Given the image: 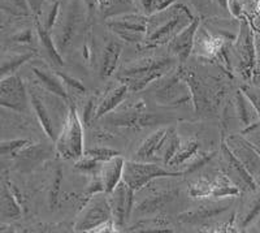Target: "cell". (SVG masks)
<instances>
[{"label": "cell", "mask_w": 260, "mask_h": 233, "mask_svg": "<svg viewBox=\"0 0 260 233\" xmlns=\"http://www.w3.org/2000/svg\"><path fill=\"white\" fill-rule=\"evenodd\" d=\"M195 16L189 7L182 3H175L167 8L161 9L148 16L147 36H146L143 47H159L162 44H168L172 39L189 26Z\"/></svg>", "instance_id": "obj_1"}, {"label": "cell", "mask_w": 260, "mask_h": 233, "mask_svg": "<svg viewBox=\"0 0 260 233\" xmlns=\"http://www.w3.org/2000/svg\"><path fill=\"white\" fill-rule=\"evenodd\" d=\"M27 88H29L31 108L38 119L39 124L43 128L48 138L55 142L71 108V106H68L65 102L67 98L48 92L37 82H32Z\"/></svg>", "instance_id": "obj_2"}, {"label": "cell", "mask_w": 260, "mask_h": 233, "mask_svg": "<svg viewBox=\"0 0 260 233\" xmlns=\"http://www.w3.org/2000/svg\"><path fill=\"white\" fill-rule=\"evenodd\" d=\"M177 62L171 53L167 56L141 57L125 64L116 77L126 83L130 92L137 93L172 73L176 69Z\"/></svg>", "instance_id": "obj_3"}, {"label": "cell", "mask_w": 260, "mask_h": 233, "mask_svg": "<svg viewBox=\"0 0 260 233\" xmlns=\"http://www.w3.org/2000/svg\"><path fill=\"white\" fill-rule=\"evenodd\" d=\"M83 121L77 108L71 106L67 119L62 124L59 136L55 141L56 153L64 159L77 160L85 153V136Z\"/></svg>", "instance_id": "obj_4"}, {"label": "cell", "mask_w": 260, "mask_h": 233, "mask_svg": "<svg viewBox=\"0 0 260 233\" xmlns=\"http://www.w3.org/2000/svg\"><path fill=\"white\" fill-rule=\"evenodd\" d=\"M155 82H157L154 88L155 101L160 106L178 107L186 104L194 106L191 88L182 69L173 71Z\"/></svg>", "instance_id": "obj_5"}, {"label": "cell", "mask_w": 260, "mask_h": 233, "mask_svg": "<svg viewBox=\"0 0 260 233\" xmlns=\"http://www.w3.org/2000/svg\"><path fill=\"white\" fill-rule=\"evenodd\" d=\"M232 55L236 62L238 73L250 81L252 80L255 65H256V43L254 33L246 18H241L240 30L237 38L232 43Z\"/></svg>", "instance_id": "obj_6"}, {"label": "cell", "mask_w": 260, "mask_h": 233, "mask_svg": "<svg viewBox=\"0 0 260 233\" xmlns=\"http://www.w3.org/2000/svg\"><path fill=\"white\" fill-rule=\"evenodd\" d=\"M148 16L134 11L107 18L106 25L120 41L142 46L147 36Z\"/></svg>", "instance_id": "obj_7"}, {"label": "cell", "mask_w": 260, "mask_h": 233, "mask_svg": "<svg viewBox=\"0 0 260 233\" xmlns=\"http://www.w3.org/2000/svg\"><path fill=\"white\" fill-rule=\"evenodd\" d=\"M173 176H182V173L162 168L154 162H142V160L134 159L125 162L122 180L137 193L142 190L145 186H147L151 181L160 179V177Z\"/></svg>", "instance_id": "obj_8"}, {"label": "cell", "mask_w": 260, "mask_h": 233, "mask_svg": "<svg viewBox=\"0 0 260 233\" xmlns=\"http://www.w3.org/2000/svg\"><path fill=\"white\" fill-rule=\"evenodd\" d=\"M0 106L16 113H29L32 109L29 88L17 73L2 77Z\"/></svg>", "instance_id": "obj_9"}, {"label": "cell", "mask_w": 260, "mask_h": 233, "mask_svg": "<svg viewBox=\"0 0 260 233\" xmlns=\"http://www.w3.org/2000/svg\"><path fill=\"white\" fill-rule=\"evenodd\" d=\"M104 120L115 127L121 128H143L157 123L154 115L147 112L145 102H122L112 112L104 116Z\"/></svg>", "instance_id": "obj_10"}, {"label": "cell", "mask_w": 260, "mask_h": 233, "mask_svg": "<svg viewBox=\"0 0 260 233\" xmlns=\"http://www.w3.org/2000/svg\"><path fill=\"white\" fill-rule=\"evenodd\" d=\"M112 219L108 194L98 193L91 197L87 205L82 209L78 215L77 221L74 223L73 230L76 232H94L98 227H101L106 221Z\"/></svg>", "instance_id": "obj_11"}, {"label": "cell", "mask_w": 260, "mask_h": 233, "mask_svg": "<svg viewBox=\"0 0 260 233\" xmlns=\"http://www.w3.org/2000/svg\"><path fill=\"white\" fill-rule=\"evenodd\" d=\"M189 193L194 198H225L237 197L242 192L234 185L233 181L221 169V171L216 172L212 179H207L203 176L199 177L194 184H191Z\"/></svg>", "instance_id": "obj_12"}, {"label": "cell", "mask_w": 260, "mask_h": 233, "mask_svg": "<svg viewBox=\"0 0 260 233\" xmlns=\"http://www.w3.org/2000/svg\"><path fill=\"white\" fill-rule=\"evenodd\" d=\"M107 194H108V201L112 210V219L120 230L121 228L126 227L132 213L134 211L136 192L122 180L112 192Z\"/></svg>", "instance_id": "obj_13"}, {"label": "cell", "mask_w": 260, "mask_h": 233, "mask_svg": "<svg viewBox=\"0 0 260 233\" xmlns=\"http://www.w3.org/2000/svg\"><path fill=\"white\" fill-rule=\"evenodd\" d=\"M221 157L224 169L222 171L228 174V177L234 183L242 193H248L257 189L256 180L251 176V173L246 169L245 165L238 160V158L228 148L226 143L222 141L221 143Z\"/></svg>", "instance_id": "obj_14"}, {"label": "cell", "mask_w": 260, "mask_h": 233, "mask_svg": "<svg viewBox=\"0 0 260 233\" xmlns=\"http://www.w3.org/2000/svg\"><path fill=\"white\" fill-rule=\"evenodd\" d=\"M225 143L232 153L238 158L241 163L246 167L251 176L256 180L260 177V155L250 142L245 138L242 133L238 134H229L225 138Z\"/></svg>", "instance_id": "obj_15"}, {"label": "cell", "mask_w": 260, "mask_h": 233, "mask_svg": "<svg viewBox=\"0 0 260 233\" xmlns=\"http://www.w3.org/2000/svg\"><path fill=\"white\" fill-rule=\"evenodd\" d=\"M199 27H201V20L197 17L189 26L178 33L177 36L167 44L169 53L172 56H175L181 64L186 63L191 52L194 51L195 38H197V33H198Z\"/></svg>", "instance_id": "obj_16"}, {"label": "cell", "mask_w": 260, "mask_h": 233, "mask_svg": "<svg viewBox=\"0 0 260 233\" xmlns=\"http://www.w3.org/2000/svg\"><path fill=\"white\" fill-rule=\"evenodd\" d=\"M29 68L31 69L32 74L36 77V81L38 85H41L42 88L48 90V92L53 93V94H57L62 98H67L68 99V92H67V88L62 83L61 78L59 77L57 72L52 71L50 68V65H47L46 63L41 62V60L31 59L29 63Z\"/></svg>", "instance_id": "obj_17"}, {"label": "cell", "mask_w": 260, "mask_h": 233, "mask_svg": "<svg viewBox=\"0 0 260 233\" xmlns=\"http://www.w3.org/2000/svg\"><path fill=\"white\" fill-rule=\"evenodd\" d=\"M171 128H160L154 133H151L136 150L134 159L142 162H154L155 159H160V154L168 138Z\"/></svg>", "instance_id": "obj_18"}, {"label": "cell", "mask_w": 260, "mask_h": 233, "mask_svg": "<svg viewBox=\"0 0 260 233\" xmlns=\"http://www.w3.org/2000/svg\"><path fill=\"white\" fill-rule=\"evenodd\" d=\"M129 88L125 82L117 80L116 82L111 83L108 88L106 89L103 97L99 99V104H98L96 115H95V120L96 119H103L104 116L112 112L113 109L117 108L122 102L125 101L127 93H129Z\"/></svg>", "instance_id": "obj_19"}, {"label": "cell", "mask_w": 260, "mask_h": 233, "mask_svg": "<svg viewBox=\"0 0 260 233\" xmlns=\"http://www.w3.org/2000/svg\"><path fill=\"white\" fill-rule=\"evenodd\" d=\"M21 215H22V210L16 197V193L13 192L12 185L7 180H3L0 189V218L3 223H6L18 219Z\"/></svg>", "instance_id": "obj_20"}, {"label": "cell", "mask_w": 260, "mask_h": 233, "mask_svg": "<svg viewBox=\"0 0 260 233\" xmlns=\"http://www.w3.org/2000/svg\"><path fill=\"white\" fill-rule=\"evenodd\" d=\"M124 159L120 155L113 157L106 160L101 164L99 168V176L104 185L106 193H111L116 186L122 181V173H124Z\"/></svg>", "instance_id": "obj_21"}, {"label": "cell", "mask_w": 260, "mask_h": 233, "mask_svg": "<svg viewBox=\"0 0 260 233\" xmlns=\"http://www.w3.org/2000/svg\"><path fill=\"white\" fill-rule=\"evenodd\" d=\"M234 112H236L237 119L240 121L242 130L246 128H250L255 124H259L260 119L257 115L256 109H255L254 104L248 99L247 95L243 93L242 89H240L238 92L234 94Z\"/></svg>", "instance_id": "obj_22"}, {"label": "cell", "mask_w": 260, "mask_h": 233, "mask_svg": "<svg viewBox=\"0 0 260 233\" xmlns=\"http://www.w3.org/2000/svg\"><path fill=\"white\" fill-rule=\"evenodd\" d=\"M122 50H124V46L121 42L116 41V39H111L107 42L103 52H102L101 69H99L102 78H108L115 73L120 59H121Z\"/></svg>", "instance_id": "obj_23"}, {"label": "cell", "mask_w": 260, "mask_h": 233, "mask_svg": "<svg viewBox=\"0 0 260 233\" xmlns=\"http://www.w3.org/2000/svg\"><path fill=\"white\" fill-rule=\"evenodd\" d=\"M260 219V188L251 190L250 197L242 203V210L238 214V227L245 229Z\"/></svg>", "instance_id": "obj_24"}, {"label": "cell", "mask_w": 260, "mask_h": 233, "mask_svg": "<svg viewBox=\"0 0 260 233\" xmlns=\"http://www.w3.org/2000/svg\"><path fill=\"white\" fill-rule=\"evenodd\" d=\"M36 32L37 37L39 39V43L43 47L45 52L47 53V56L50 57L51 62L56 65V67H62L64 65V59H62L61 52L57 48L56 42L52 38V34H51L50 30L45 26V24H42L41 21H37Z\"/></svg>", "instance_id": "obj_25"}, {"label": "cell", "mask_w": 260, "mask_h": 233, "mask_svg": "<svg viewBox=\"0 0 260 233\" xmlns=\"http://www.w3.org/2000/svg\"><path fill=\"white\" fill-rule=\"evenodd\" d=\"M176 197V192L172 189L168 190H152L150 195H147L145 201L139 202L137 206H134V211H138L141 214L155 213L162 206L168 205L169 202Z\"/></svg>", "instance_id": "obj_26"}, {"label": "cell", "mask_w": 260, "mask_h": 233, "mask_svg": "<svg viewBox=\"0 0 260 233\" xmlns=\"http://www.w3.org/2000/svg\"><path fill=\"white\" fill-rule=\"evenodd\" d=\"M37 56V52L34 50H24L11 51L8 53H4L3 60H2V77L16 74L20 67L27 64L31 59Z\"/></svg>", "instance_id": "obj_27"}, {"label": "cell", "mask_w": 260, "mask_h": 233, "mask_svg": "<svg viewBox=\"0 0 260 233\" xmlns=\"http://www.w3.org/2000/svg\"><path fill=\"white\" fill-rule=\"evenodd\" d=\"M199 151V142L198 139L194 137H189V138H181L180 146H178L177 151L173 155L172 160L169 162L168 167L176 168V167H182L185 163L189 159H191L195 154Z\"/></svg>", "instance_id": "obj_28"}, {"label": "cell", "mask_w": 260, "mask_h": 233, "mask_svg": "<svg viewBox=\"0 0 260 233\" xmlns=\"http://www.w3.org/2000/svg\"><path fill=\"white\" fill-rule=\"evenodd\" d=\"M98 11L104 18L113 17L125 12H132L134 9L133 0H96Z\"/></svg>", "instance_id": "obj_29"}, {"label": "cell", "mask_w": 260, "mask_h": 233, "mask_svg": "<svg viewBox=\"0 0 260 233\" xmlns=\"http://www.w3.org/2000/svg\"><path fill=\"white\" fill-rule=\"evenodd\" d=\"M228 205H222V206H219V205H210V206H201L197 210H192L190 213H185L180 216L181 221H186V223H190V221H195L198 219H206V218H212V216L217 215V214L222 213L228 209Z\"/></svg>", "instance_id": "obj_30"}, {"label": "cell", "mask_w": 260, "mask_h": 233, "mask_svg": "<svg viewBox=\"0 0 260 233\" xmlns=\"http://www.w3.org/2000/svg\"><path fill=\"white\" fill-rule=\"evenodd\" d=\"M31 143L30 139L26 138H13V139H3L0 143V151H2V157L8 158V159H16L21 151L26 149Z\"/></svg>", "instance_id": "obj_31"}, {"label": "cell", "mask_w": 260, "mask_h": 233, "mask_svg": "<svg viewBox=\"0 0 260 233\" xmlns=\"http://www.w3.org/2000/svg\"><path fill=\"white\" fill-rule=\"evenodd\" d=\"M2 9L16 17H30L32 11L27 0H2Z\"/></svg>", "instance_id": "obj_32"}, {"label": "cell", "mask_w": 260, "mask_h": 233, "mask_svg": "<svg viewBox=\"0 0 260 233\" xmlns=\"http://www.w3.org/2000/svg\"><path fill=\"white\" fill-rule=\"evenodd\" d=\"M142 13L150 16L155 12H159L161 9L177 3L178 0H136Z\"/></svg>", "instance_id": "obj_33"}, {"label": "cell", "mask_w": 260, "mask_h": 233, "mask_svg": "<svg viewBox=\"0 0 260 233\" xmlns=\"http://www.w3.org/2000/svg\"><path fill=\"white\" fill-rule=\"evenodd\" d=\"M213 157H215V153H204V151L199 150L198 153L195 154L194 157L191 158V159H189L185 164L182 165L183 169L181 172H182V174L191 173V172L201 168L202 165H204L206 163L210 162Z\"/></svg>", "instance_id": "obj_34"}, {"label": "cell", "mask_w": 260, "mask_h": 233, "mask_svg": "<svg viewBox=\"0 0 260 233\" xmlns=\"http://www.w3.org/2000/svg\"><path fill=\"white\" fill-rule=\"evenodd\" d=\"M129 230H171L168 228V223L161 220L160 218H150L146 220H139L137 224L130 228Z\"/></svg>", "instance_id": "obj_35"}, {"label": "cell", "mask_w": 260, "mask_h": 233, "mask_svg": "<svg viewBox=\"0 0 260 233\" xmlns=\"http://www.w3.org/2000/svg\"><path fill=\"white\" fill-rule=\"evenodd\" d=\"M85 154H87L89 157L94 158L95 160H98V162H106V160L111 159V158L113 157H117V155H120V153L116 150H113V149H110L107 148V146H104V148H94V149H89V150H85Z\"/></svg>", "instance_id": "obj_36"}, {"label": "cell", "mask_w": 260, "mask_h": 233, "mask_svg": "<svg viewBox=\"0 0 260 233\" xmlns=\"http://www.w3.org/2000/svg\"><path fill=\"white\" fill-rule=\"evenodd\" d=\"M241 133H242L243 136H245V138L251 143L252 148H254L260 155V123L259 124H255L252 125V127L241 130Z\"/></svg>", "instance_id": "obj_37"}, {"label": "cell", "mask_w": 260, "mask_h": 233, "mask_svg": "<svg viewBox=\"0 0 260 233\" xmlns=\"http://www.w3.org/2000/svg\"><path fill=\"white\" fill-rule=\"evenodd\" d=\"M57 74H59V77L61 78L62 83L65 85V88H67V90H73L76 94H83V93L86 92L85 86L81 83L80 80H77V78H74V77L69 76V74L67 73H61V72H57Z\"/></svg>", "instance_id": "obj_38"}, {"label": "cell", "mask_w": 260, "mask_h": 233, "mask_svg": "<svg viewBox=\"0 0 260 233\" xmlns=\"http://www.w3.org/2000/svg\"><path fill=\"white\" fill-rule=\"evenodd\" d=\"M241 89H242L243 93L247 95L248 99L251 101V103L254 104L255 109H256V112L260 119V86L254 83V85H243Z\"/></svg>", "instance_id": "obj_39"}, {"label": "cell", "mask_w": 260, "mask_h": 233, "mask_svg": "<svg viewBox=\"0 0 260 233\" xmlns=\"http://www.w3.org/2000/svg\"><path fill=\"white\" fill-rule=\"evenodd\" d=\"M61 179H62V172L61 168H57L56 172H55V180L52 181V189H51L50 193V205L51 207L55 206L57 201V195H59L60 192V184H61Z\"/></svg>", "instance_id": "obj_40"}, {"label": "cell", "mask_w": 260, "mask_h": 233, "mask_svg": "<svg viewBox=\"0 0 260 233\" xmlns=\"http://www.w3.org/2000/svg\"><path fill=\"white\" fill-rule=\"evenodd\" d=\"M32 36L31 29H25L22 32H18L16 33L15 36H12V42L16 44H21V46H25V44H30L32 43Z\"/></svg>", "instance_id": "obj_41"}, {"label": "cell", "mask_w": 260, "mask_h": 233, "mask_svg": "<svg viewBox=\"0 0 260 233\" xmlns=\"http://www.w3.org/2000/svg\"><path fill=\"white\" fill-rule=\"evenodd\" d=\"M228 9L233 17H242V4H241L240 0H228Z\"/></svg>", "instance_id": "obj_42"}, {"label": "cell", "mask_w": 260, "mask_h": 233, "mask_svg": "<svg viewBox=\"0 0 260 233\" xmlns=\"http://www.w3.org/2000/svg\"><path fill=\"white\" fill-rule=\"evenodd\" d=\"M252 82L260 86V43L256 44V65H255L254 74H252Z\"/></svg>", "instance_id": "obj_43"}, {"label": "cell", "mask_w": 260, "mask_h": 233, "mask_svg": "<svg viewBox=\"0 0 260 233\" xmlns=\"http://www.w3.org/2000/svg\"><path fill=\"white\" fill-rule=\"evenodd\" d=\"M30 4V8L32 11V15H41L42 13V8H43V3H45V0H27Z\"/></svg>", "instance_id": "obj_44"}, {"label": "cell", "mask_w": 260, "mask_h": 233, "mask_svg": "<svg viewBox=\"0 0 260 233\" xmlns=\"http://www.w3.org/2000/svg\"><path fill=\"white\" fill-rule=\"evenodd\" d=\"M256 184H257V186L260 188V177H257V179H256Z\"/></svg>", "instance_id": "obj_45"}, {"label": "cell", "mask_w": 260, "mask_h": 233, "mask_svg": "<svg viewBox=\"0 0 260 233\" xmlns=\"http://www.w3.org/2000/svg\"><path fill=\"white\" fill-rule=\"evenodd\" d=\"M257 9H259V11H260V0H259V2H257Z\"/></svg>", "instance_id": "obj_46"}]
</instances>
